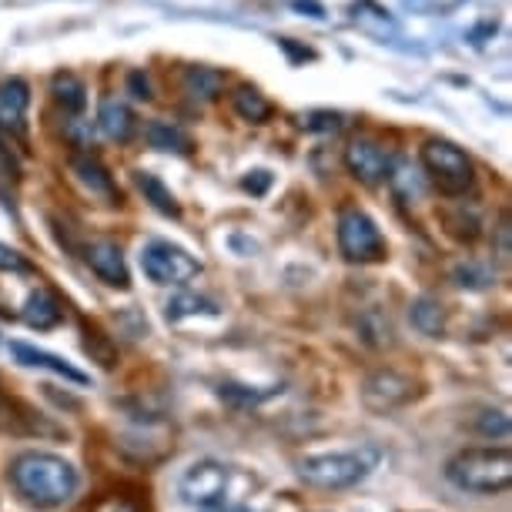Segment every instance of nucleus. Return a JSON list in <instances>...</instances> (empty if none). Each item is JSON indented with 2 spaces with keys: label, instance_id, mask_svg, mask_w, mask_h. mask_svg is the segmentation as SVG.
<instances>
[{
  "label": "nucleus",
  "instance_id": "f257e3e1",
  "mask_svg": "<svg viewBox=\"0 0 512 512\" xmlns=\"http://www.w3.org/2000/svg\"><path fill=\"white\" fill-rule=\"evenodd\" d=\"M11 482L27 506L57 509L67 499H74L81 476L64 456L54 452H21L11 466Z\"/></svg>",
  "mask_w": 512,
  "mask_h": 512
},
{
  "label": "nucleus",
  "instance_id": "f03ea898",
  "mask_svg": "<svg viewBox=\"0 0 512 512\" xmlns=\"http://www.w3.org/2000/svg\"><path fill=\"white\" fill-rule=\"evenodd\" d=\"M379 462H382L379 446L322 452V456H305L298 462V479L312 489L338 492V489H352V486H359V482H365L379 469Z\"/></svg>",
  "mask_w": 512,
  "mask_h": 512
},
{
  "label": "nucleus",
  "instance_id": "7ed1b4c3",
  "mask_svg": "<svg viewBox=\"0 0 512 512\" xmlns=\"http://www.w3.org/2000/svg\"><path fill=\"white\" fill-rule=\"evenodd\" d=\"M446 479L462 492L502 496L512 486L509 449H466L446 462Z\"/></svg>",
  "mask_w": 512,
  "mask_h": 512
},
{
  "label": "nucleus",
  "instance_id": "20e7f679",
  "mask_svg": "<svg viewBox=\"0 0 512 512\" xmlns=\"http://www.w3.org/2000/svg\"><path fill=\"white\" fill-rule=\"evenodd\" d=\"M422 164H425V171H429L432 185H436L442 195L459 198L472 188V161H469V154L456 148L452 141H442V138L425 141Z\"/></svg>",
  "mask_w": 512,
  "mask_h": 512
},
{
  "label": "nucleus",
  "instance_id": "39448f33",
  "mask_svg": "<svg viewBox=\"0 0 512 512\" xmlns=\"http://www.w3.org/2000/svg\"><path fill=\"white\" fill-rule=\"evenodd\" d=\"M338 248L352 265H375L385 258V238L379 225L359 208H345L338 215Z\"/></svg>",
  "mask_w": 512,
  "mask_h": 512
},
{
  "label": "nucleus",
  "instance_id": "423d86ee",
  "mask_svg": "<svg viewBox=\"0 0 512 512\" xmlns=\"http://www.w3.org/2000/svg\"><path fill=\"white\" fill-rule=\"evenodd\" d=\"M141 268L154 285H185L201 272L198 258H191L185 248L161 238H154L141 248Z\"/></svg>",
  "mask_w": 512,
  "mask_h": 512
},
{
  "label": "nucleus",
  "instance_id": "0eeeda50",
  "mask_svg": "<svg viewBox=\"0 0 512 512\" xmlns=\"http://www.w3.org/2000/svg\"><path fill=\"white\" fill-rule=\"evenodd\" d=\"M392 161H395L392 154L372 138H355L349 141V148H345V168H349V175L369 188L389 181Z\"/></svg>",
  "mask_w": 512,
  "mask_h": 512
},
{
  "label": "nucleus",
  "instance_id": "6e6552de",
  "mask_svg": "<svg viewBox=\"0 0 512 512\" xmlns=\"http://www.w3.org/2000/svg\"><path fill=\"white\" fill-rule=\"evenodd\" d=\"M412 399H415V382L409 375L392 372V369L369 375L362 385V402H365V409H372V412L402 409V405H409Z\"/></svg>",
  "mask_w": 512,
  "mask_h": 512
},
{
  "label": "nucleus",
  "instance_id": "1a4fd4ad",
  "mask_svg": "<svg viewBox=\"0 0 512 512\" xmlns=\"http://www.w3.org/2000/svg\"><path fill=\"white\" fill-rule=\"evenodd\" d=\"M181 499L191 502V506H215V502L225 496L228 489V466L221 462H195L185 476H181Z\"/></svg>",
  "mask_w": 512,
  "mask_h": 512
},
{
  "label": "nucleus",
  "instance_id": "9d476101",
  "mask_svg": "<svg viewBox=\"0 0 512 512\" xmlns=\"http://www.w3.org/2000/svg\"><path fill=\"white\" fill-rule=\"evenodd\" d=\"M84 258H88L91 272L101 278L104 285L111 288H128V265H124V255L114 241H91L84 248Z\"/></svg>",
  "mask_w": 512,
  "mask_h": 512
},
{
  "label": "nucleus",
  "instance_id": "9b49d317",
  "mask_svg": "<svg viewBox=\"0 0 512 512\" xmlns=\"http://www.w3.org/2000/svg\"><path fill=\"white\" fill-rule=\"evenodd\" d=\"M11 352H14V359L27 365V369H44V372H54V375H61V379L67 382H74V385H88V372H81V369H74L71 362L61 359V355H54V352H47V349H37V345H27V342H11Z\"/></svg>",
  "mask_w": 512,
  "mask_h": 512
},
{
  "label": "nucleus",
  "instance_id": "f8f14e48",
  "mask_svg": "<svg viewBox=\"0 0 512 512\" xmlns=\"http://www.w3.org/2000/svg\"><path fill=\"white\" fill-rule=\"evenodd\" d=\"M27 104H31V88L21 77L0 81V134H24Z\"/></svg>",
  "mask_w": 512,
  "mask_h": 512
},
{
  "label": "nucleus",
  "instance_id": "ddd939ff",
  "mask_svg": "<svg viewBox=\"0 0 512 512\" xmlns=\"http://www.w3.org/2000/svg\"><path fill=\"white\" fill-rule=\"evenodd\" d=\"M64 318V308L61 302H57V295L51 292V288H37V292L27 295L24 302V322L37 328V332H47V328L61 325Z\"/></svg>",
  "mask_w": 512,
  "mask_h": 512
},
{
  "label": "nucleus",
  "instance_id": "4468645a",
  "mask_svg": "<svg viewBox=\"0 0 512 512\" xmlns=\"http://www.w3.org/2000/svg\"><path fill=\"white\" fill-rule=\"evenodd\" d=\"M98 124H101V131L118 144H128L134 138V114L121 98H104L101 101Z\"/></svg>",
  "mask_w": 512,
  "mask_h": 512
},
{
  "label": "nucleus",
  "instance_id": "2eb2a0df",
  "mask_svg": "<svg viewBox=\"0 0 512 512\" xmlns=\"http://www.w3.org/2000/svg\"><path fill=\"white\" fill-rule=\"evenodd\" d=\"M352 21L359 24L365 34H375V37L399 34V21H395L382 4H375V0H359V4H352Z\"/></svg>",
  "mask_w": 512,
  "mask_h": 512
},
{
  "label": "nucleus",
  "instance_id": "dca6fc26",
  "mask_svg": "<svg viewBox=\"0 0 512 512\" xmlns=\"http://www.w3.org/2000/svg\"><path fill=\"white\" fill-rule=\"evenodd\" d=\"M409 318L415 325V332L429 335V338H439L442 332H446V308H442L439 298H415L412 308H409Z\"/></svg>",
  "mask_w": 512,
  "mask_h": 512
},
{
  "label": "nucleus",
  "instance_id": "f3484780",
  "mask_svg": "<svg viewBox=\"0 0 512 512\" xmlns=\"http://www.w3.org/2000/svg\"><path fill=\"white\" fill-rule=\"evenodd\" d=\"M71 171L77 175L84 188H91V195H114V181L108 175V168L98 161V158H88V154H77L71 161Z\"/></svg>",
  "mask_w": 512,
  "mask_h": 512
},
{
  "label": "nucleus",
  "instance_id": "a211bd4d",
  "mask_svg": "<svg viewBox=\"0 0 512 512\" xmlns=\"http://www.w3.org/2000/svg\"><path fill=\"white\" fill-rule=\"evenodd\" d=\"M231 108H235L238 118H245L251 124H265L268 118H272V104H268V98L262 91L251 88V84L235 88V94H231Z\"/></svg>",
  "mask_w": 512,
  "mask_h": 512
},
{
  "label": "nucleus",
  "instance_id": "6ab92c4d",
  "mask_svg": "<svg viewBox=\"0 0 512 512\" xmlns=\"http://www.w3.org/2000/svg\"><path fill=\"white\" fill-rule=\"evenodd\" d=\"M225 91V74L215 67H188L185 71V94L195 101H215Z\"/></svg>",
  "mask_w": 512,
  "mask_h": 512
},
{
  "label": "nucleus",
  "instance_id": "aec40b11",
  "mask_svg": "<svg viewBox=\"0 0 512 512\" xmlns=\"http://www.w3.org/2000/svg\"><path fill=\"white\" fill-rule=\"evenodd\" d=\"M148 141L151 148L158 151H171V154H191V138L178 124H168V121H151L148 124Z\"/></svg>",
  "mask_w": 512,
  "mask_h": 512
},
{
  "label": "nucleus",
  "instance_id": "412c9836",
  "mask_svg": "<svg viewBox=\"0 0 512 512\" xmlns=\"http://www.w3.org/2000/svg\"><path fill=\"white\" fill-rule=\"evenodd\" d=\"M51 91H54V101L61 104L64 111H84V104H88V91H84V84H81V77H74L71 71H61L54 77V84H51Z\"/></svg>",
  "mask_w": 512,
  "mask_h": 512
},
{
  "label": "nucleus",
  "instance_id": "4be33fe9",
  "mask_svg": "<svg viewBox=\"0 0 512 512\" xmlns=\"http://www.w3.org/2000/svg\"><path fill=\"white\" fill-rule=\"evenodd\" d=\"M138 188H141V195H144V201H151V208H158L161 215H171V218H178L181 215V208H178V201H175V195H171L168 188H164V181L161 178H154V175H148V171H141L138 178Z\"/></svg>",
  "mask_w": 512,
  "mask_h": 512
},
{
  "label": "nucleus",
  "instance_id": "5701e85b",
  "mask_svg": "<svg viewBox=\"0 0 512 512\" xmlns=\"http://www.w3.org/2000/svg\"><path fill=\"white\" fill-rule=\"evenodd\" d=\"M389 181H392V188L399 191V198H402V201H419V198H422V191H425L422 175L412 168L409 161H402V158H395V161H392Z\"/></svg>",
  "mask_w": 512,
  "mask_h": 512
},
{
  "label": "nucleus",
  "instance_id": "b1692460",
  "mask_svg": "<svg viewBox=\"0 0 512 512\" xmlns=\"http://www.w3.org/2000/svg\"><path fill=\"white\" fill-rule=\"evenodd\" d=\"M492 268L476 262V258H462V262L452 265V282L459 288H469V292H482V288L492 285Z\"/></svg>",
  "mask_w": 512,
  "mask_h": 512
},
{
  "label": "nucleus",
  "instance_id": "393cba45",
  "mask_svg": "<svg viewBox=\"0 0 512 512\" xmlns=\"http://www.w3.org/2000/svg\"><path fill=\"white\" fill-rule=\"evenodd\" d=\"M168 322H181L188 315H218V305L211 302L205 295H191V292H181L168 302Z\"/></svg>",
  "mask_w": 512,
  "mask_h": 512
},
{
  "label": "nucleus",
  "instance_id": "a878e982",
  "mask_svg": "<svg viewBox=\"0 0 512 512\" xmlns=\"http://www.w3.org/2000/svg\"><path fill=\"white\" fill-rule=\"evenodd\" d=\"M84 349H88L94 359L104 365V369H114V362H118L114 345L108 342V335L98 332V328H84Z\"/></svg>",
  "mask_w": 512,
  "mask_h": 512
},
{
  "label": "nucleus",
  "instance_id": "bb28decb",
  "mask_svg": "<svg viewBox=\"0 0 512 512\" xmlns=\"http://www.w3.org/2000/svg\"><path fill=\"white\" fill-rule=\"evenodd\" d=\"M446 225H449V235H456L459 241H476L482 235V225L476 215L466 218V211H456V215H446Z\"/></svg>",
  "mask_w": 512,
  "mask_h": 512
},
{
  "label": "nucleus",
  "instance_id": "cd10ccee",
  "mask_svg": "<svg viewBox=\"0 0 512 512\" xmlns=\"http://www.w3.org/2000/svg\"><path fill=\"white\" fill-rule=\"evenodd\" d=\"M218 395L225 402H231V405H258V402H265L268 395H275V392L272 389L258 392V389H248V385H221Z\"/></svg>",
  "mask_w": 512,
  "mask_h": 512
},
{
  "label": "nucleus",
  "instance_id": "c85d7f7f",
  "mask_svg": "<svg viewBox=\"0 0 512 512\" xmlns=\"http://www.w3.org/2000/svg\"><path fill=\"white\" fill-rule=\"evenodd\" d=\"M302 124L308 131H315V134H328V131H342V114H335V111H312L308 118H302Z\"/></svg>",
  "mask_w": 512,
  "mask_h": 512
},
{
  "label": "nucleus",
  "instance_id": "c756f323",
  "mask_svg": "<svg viewBox=\"0 0 512 512\" xmlns=\"http://www.w3.org/2000/svg\"><path fill=\"white\" fill-rule=\"evenodd\" d=\"M479 432L482 436H496V439H506L509 436V419L502 412H482V419H479Z\"/></svg>",
  "mask_w": 512,
  "mask_h": 512
},
{
  "label": "nucleus",
  "instance_id": "7c9ffc66",
  "mask_svg": "<svg viewBox=\"0 0 512 512\" xmlns=\"http://www.w3.org/2000/svg\"><path fill=\"white\" fill-rule=\"evenodd\" d=\"M459 4L462 0H402V7H409L415 14H449Z\"/></svg>",
  "mask_w": 512,
  "mask_h": 512
},
{
  "label": "nucleus",
  "instance_id": "2f4dec72",
  "mask_svg": "<svg viewBox=\"0 0 512 512\" xmlns=\"http://www.w3.org/2000/svg\"><path fill=\"white\" fill-rule=\"evenodd\" d=\"M0 272H14V275H27L31 272V262L21 255V251L0 245Z\"/></svg>",
  "mask_w": 512,
  "mask_h": 512
},
{
  "label": "nucleus",
  "instance_id": "473e14b6",
  "mask_svg": "<svg viewBox=\"0 0 512 512\" xmlns=\"http://www.w3.org/2000/svg\"><path fill=\"white\" fill-rule=\"evenodd\" d=\"M128 91L138 101H151V81H148V74H144V71H131L128 74Z\"/></svg>",
  "mask_w": 512,
  "mask_h": 512
},
{
  "label": "nucleus",
  "instance_id": "72a5a7b5",
  "mask_svg": "<svg viewBox=\"0 0 512 512\" xmlns=\"http://www.w3.org/2000/svg\"><path fill=\"white\" fill-rule=\"evenodd\" d=\"M496 251H499V262H509L512 248H509V215H502L499 228H496Z\"/></svg>",
  "mask_w": 512,
  "mask_h": 512
},
{
  "label": "nucleus",
  "instance_id": "f704fd0d",
  "mask_svg": "<svg viewBox=\"0 0 512 512\" xmlns=\"http://www.w3.org/2000/svg\"><path fill=\"white\" fill-rule=\"evenodd\" d=\"M268 185H272V175H268V171H248L245 191H251V195H265Z\"/></svg>",
  "mask_w": 512,
  "mask_h": 512
},
{
  "label": "nucleus",
  "instance_id": "c9c22d12",
  "mask_svg": "<svg viewBox=\"0 0 512 512\" xmlns=\"http://www.w3.org/2000/svg\"><path fill=\"white\" fill-rule=\"evenodd\" d=\"M278 44H282V47H285V51H288V54H292V57H295V61H312V57H315L312 51H308V47H295L292 41H288V37H282V41H278Z\"/></svg>",
  "mask_w": 512,
  "mask_h": 512
},
{
  "label": "nucleus",
  "instance_id": "e433bc0d",
  "mask_svg": "<svg viewBox=\"0 0 512 512\" xmlns=\"http://www.w3.org/2000/svg\"><path fill=\"white\" fill-rule=\"evenodd\" d=\"M295 11H305L308 17H325V11H322V4L318 0H295Z\"/></svg>",
  "mask_w": 512,
  "mask_h": 512
},
{
  "label": "nucleus",
  "instance_id": "4c0bfd02",
  "mask_svg": "<svg viewBox=\"0 0 512 512\" xmlns=\"http://www.w3.org/2000/svg\"><path fill=\"white\" fill-rule=\"evenodd\" d=\"M208 512H251V509H245V506H208Z\"/></svg>",
  "mask_w": 512,
  "mask_h": 512
}]
</instances>
